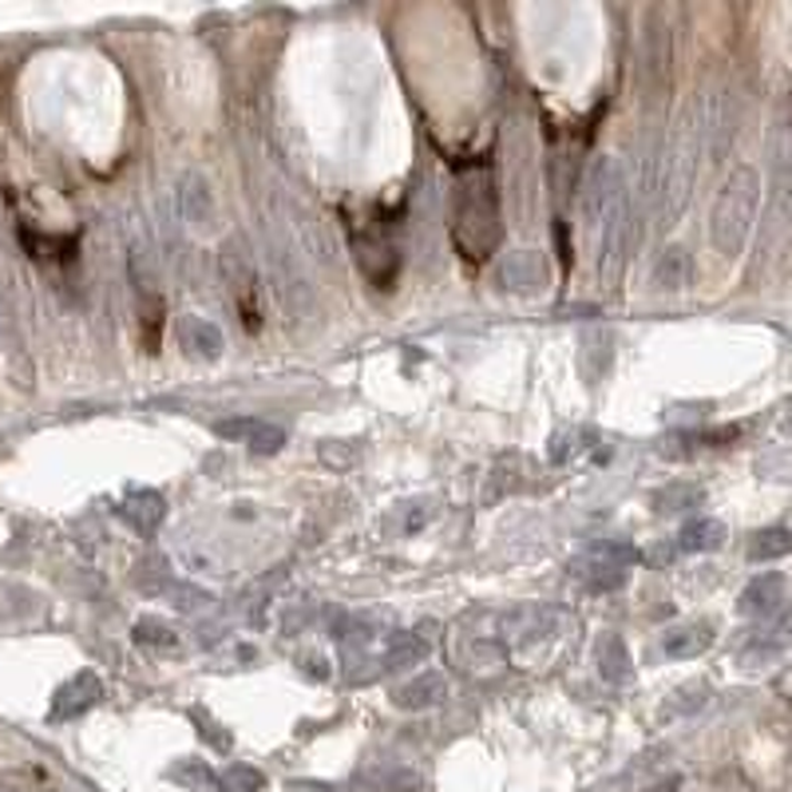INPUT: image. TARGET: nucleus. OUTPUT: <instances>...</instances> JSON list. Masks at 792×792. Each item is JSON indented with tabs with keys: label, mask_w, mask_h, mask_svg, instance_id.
<instances>
[{
	"label": "nucleus",
	"mask_w": 792,
	"mask_h": 792,
	"mask_svg": "<svg viewBox=\"0 0 792 792\" xmlns=\"http://www.w3.org/2000/svg\"><path fill=\"white\" fill-rule=\"evenodd\" d=\"M136 642L139 646H151V650H174L179 646V634H174L163 619H143V622H136Z\"/></svg>",
	"instance_id": "5701e85b"
},
{
	"label": "nucleus",
	"mask_w": 792,
	"mask_h": 792,
	"mask_svg": "<svg viewBox=\"0 0 792 792\" xmlns=\"http://www.w3.org/2000/svg\"><path fill=\"white\" fill-rule=\"evenodd\" d=\"M690 285V250L685 247H665L654 262V290L678 293Z\"/></svg>",
	"instance_id": "a211bd4d"
},
{
	"label": "nucleus",
	"mask_w": 792,
	"mask_h": 792,
	"mask_svg": "<svg viewBox=\"0 0 792 792\" xmlns=\"http://www.w3.org/2000/svg\"><path fill=\"white\" fill-rule=\"evenodd\" d=\"M265 776L258 773L254 765H230L227 773H222V789L227 792H262Z\"/></svg>",
	"instance_id": "b1692460"
},
{
	"label": "nucleus",
	"mask_w": 792,
	"mask_h": 792,
	"mask_svg": "<svg viewBox=\"0 0 792 792\" xmlns=\"http://www.w3.org/2000/svg\"><path fill=\"white\" fill-rule=\"evenodd\" d=\"M579 440H587V432L583 429H567V432H555L551 437V448H547V455H551V464H567L574 452H579Z\"/></svg>",
	"instance_id": "cd10ccee"
},
{
	"label": "nucleus",
	"mask_w": 792,
	"mask_h": 792,
	"mask_svg": "<svg viewBox=\"0 0 792 792\" xmlns=\"http://www.w3.org/2000/svg\"><path fill=\"white\" fill-rule=\"evenodd\" d=\"M455 247L464 250L472 262L492 258L500 247L503 227H500V199H495L492 174L475 167L460 179L455 187Z\"/></svg>",
	"instance_id": "f03ea898"
},
{
	"label": "nucleus",
	"mask_w": 792,
	"mask_h": 792,
	"mask_svg": "<svg viewBox=\"0 0 792 792\" xmlns=\"http://www.w3.org/2000/svg\"><path fill=\"white\" fill-rule=\"evenodd\" d=\"M100 678L91 674V670H83V674H76L72 682H64L60 690H56L52 698V718L56 721H68V718H80L83 710H91V705L100 702Z\"/></svg>",
	"instance_id": "9b49d317"
},
{
	"label": "nucleus",
	"mask_w": 792,
	"mask_h": 792,
	"mask_svg": "<svg viewBox=\"0 0 792 792\" xmlns=\"http://www.w3.org/2000/svg\"><path fill=\"white\" fill-rule=\"evenodd\" d=\"M171 781L187 784V789H194V792L214 789V776H210V769H202L199 761H182V765H174L171 769Z\"/></svg>",
	"instance_id": "bb28decb"
},
{
	"label": "nucleus",
	"mask_w": 792,
	"mask_h": 792,
	"mask_svg": "<svg viewBox=\"0 0 792 792\" xmlns=\"http://www.w3.org/2000/svg\"><path fill=\"white\" fill-rule=\"evenodd\" d=\"M702 156H705V119H702V103H698V108L678 123L674 139H670V147H665V156H662V171H658V227L662 230H670L682 219Z\"/></svg>",
	"instance_id": "f257e3e1"
},
{
	"label": "nucleus",
	"mask_w": 792,
	"mask_h": 792,
	"mask_svg": "<svg viewBox=\"0 0 792 792\" xmlns=\"http://www.w3.org/2000/svg\"><path fill=\"white\" fill-rule=\"evenodd\" d=\"M123 520H128L139 535H156L159 523L167 520V500L159 492H151V488H136V492H128V500H123Z\"/></svg>",
	"instance_id": "2eb2a0df"
},
{
	"label": "nucleus",
	"mask_w": 792,
	"mask_h": 792,
	"mask_svg": "<svg viewBox=\"0 0 792 792\" xmlns=\"http://www.w3.org/2000/svg\"><path fill=\"white\" fill-rule=\"evenodd\" d=\"M404 520H401V531H409V535H417V531H424L432 520H437V500H417V503H404Z\"/></svg>",
	"instance_id": "a878e982"
},
{
	"label": "nucleus",
	"mask_w": 792,
	"mask_h": 792,
	"mask_svg": "<svg viewBox=\"0 0 792 792\" xmlns=\"http://www.w3.org/2000/svg\"><path fill=\"white\" fill-rule=\"evenodd\" d=\"M448 698V678L429 670V674H417L412 682H404L401 690L392 693V705L404 713H420V710H432Z\"/></svg>",
	"instance_id": "ddd939ff"
},
{
	"label": "nucleus",
	"mask_w": 792,
	"mask_h": 792,
	"mask_svg": "<svg viewBox=\"0 0 792 792\" xmlns=\"http://www.w3.org/2000/svg\"><path fill=\"white\" fill-rule=\"evenodd\" d=\"M167 587H171V571H163V563H159V559H151V563L139 567V591L163 594Z\"/></svg>",
	"instance_id": "c756f323"
},
{
	"label": "nucleus",
	"mask_w": 792,
	"mask_h": 792,
	"mask_svg": "<svg viewBox=\"0 0 792 792\" xmlns=\"http://www.w3.org/2000/svg\"><path fill=\"white\" fill-rule=\"evenodd\" d=\"M179 214L191 230H210L214 227V191H210L207 174L187 171L179 179Z\"/></svg>",
	"instance_id": "1a4fd4ad"
},
{
	"label": "nucleus",
	"mask_w": 792,
	"mask_h": 792,
	"mask_svg": "<svg viewBox=\"0 0 792 792\" xmlns=\"http://www.w3.org/2000/svg\"><path fill=\"white\" fill-rule=\"evenodd\" d=\"M429 658V638L424 634H397L392 638L389 654H384V665L389 670H409V665H420Z\"/></svg>",
	"instance_id": "4be33fe9"
},
{
	"label": "nucleus",
	"mask_w": 792,
	"mask_h": 792,
	"mask_svg": "<svg viewBox=\"0 0 792 792\" xmlns=\"http://www.w3.org/2000/svg\"><path fill=\"white\" fill-rule=\"evenodd\" d=\"M784 432H792V409H789V417H784Z\"/></svg>",
	"instance_id": "473e14b6"
},
{
	"label": "nucleus",
	"mask_w": 792,
	"mask_h": 792,
	"mask_svg": "<svg viewBox=\"0 0 792 792\" xmlns=\"http://www.w3.org/2000/svg\"><path fill=\"white\" fill-rule=\"evenodd\" d=\"M547 278H551V270H547V258L539 254V250H508V254L500 258L503 290L539 293V290H547Z\"/></svg>",
	"instance_id": "0eeeda50"
},
{
	"label": "nucleus",
	"mask_w": 792,
	"mask_h": 792,
	"mask_svg": "<svg viewBox=\"0 0 792 792\" xmlns=\"http://www.w3.org/2000/svg\"><path fill=\"white\" fill-rule=\"evenodd\" d=\"M678 784H682V781H678V776H670V781L654 784V789H650V792H678Z\"/></svg>",
	"instance_id": "2f4dec72"
},
{
	"label": "nucleus",
	"mask_w": 792,
	"mask_h": 792,
	"mask_svg": "<svg viewBox=\"0 0 792 792\" xmlns=\"http://www.w3.org/2000/svg\"><path fill=\"white\" fill-rule=\"evenodd\" d=\"M583 214L602 238V270H611L619 262L622 230H626V182H622V171L611 156H602L594 163Z\"/></svg>",
	"instance_id": "20e7f679"
},
{
	"label": "nucleus",
	"mask_w": 792,
	"mask_h": 792,
	"mask_svg": "<svg viewBox=\"0 0 792 792\" xmlns=\"http://www.w3.org/2000/svg\"><path fill=\"white\" fill-rule=\"evenodd\" d=\"M634 563H638V551L626 539H602L587 555L574 559V574H579V583H583L587 591L602 594V591H619Z\"/></svg>",
	"instance_id": "39448f33"
},
{
	"label": "nucleus",
	"mask_w": 792,
	"mask_h": 792,
	"mask_svg": "<svg viewBox=\"0 0 792 792\" xmlns=\"http://www.w3.org/2000/svg\"><path fill=\"white\" fill-rule=\"evenodd\" d=\"M713 634H718V626H713L710 619H693V622H682V626L665 630V638H662V650H665V658H674V662H685V658H698V654H705V650L713 646Z\"/></svg>",
	"instance_id": "f8f14e48"
},
{
	"label": "nucleus",
	"mask_w": 792,
	"mask_h": 792,
	"mask_svg": "<svg viewBox=\"0 0 792 792\" xmlns=\"http://www.w3.org/2000/svg\"><path fill=\"white\" fill-rule=\"evenodd\" d=\"M555 626V614L543 611V606H523V611H511L508 614V634L515 642H528V638H543L551 634Z\"/></svg>",
	"instance_id": "412c9836"
},
{
	"label": "nucleus",
	"mask_w": 792,
	"mask_h": 792,
	"mask_svg": "<svg viewBox=\"0 0 792 792\" xmlns=\"http://www.w3.org/2000/svg\"><path fill=\"white\" fill-rule=\"evenodd\" d=\"M214 432L227 440H242L254 455H273V452H282V444H285V429H278V424H270V420H254V417L219 420Z\"/></svg>",
	"instance_id": "6e6552de"
},
{
	"label": "nucleus",
	"mask_w": 792,
	"mask_h": 792,
	"mask_svg": "<svg viewBox=\"0 0 792 792\" xmlns=\"http://www.w3.org/2000/svg\"><path fill=\"white\" fill-rule=\"evenodd\" d=\"M792 551V531L789 528H761L753 539H749L745 555L753 563H776Z\"/></svg>",
	"instance_id": "aec40b11"
},
{
	"label": "nucleus",
	"mask_w": 792,
	"mask_h": 792,
	"mask_svg": "<svg viewBox=\"0 0 792 792\" xmlns=\"http://www.w3.org/2000/svg\"><path fill=\"white\" fill-rule=\"evenodd\" d=\"M594 662H599V674L611 685H622L634 678V670H630V650L626 642H622V634H614V630H602L599 634V642H594Z\"/></svg>",
	"instance_id": "dca6fc26"
},
{
	"label": "nucleus",
	"mask_w": 792,
	"mask_h": 792,
	"mask_svg": "<svg viewBox=\"0 0 792 792\" xmlns=\"http://www.w3.org/2000/svg\"><path fill=\"white\" fill-rule=\"evenodd\" d=\"M373 784H381L384 792H397V789H420V776L412 773V769H377L373 776H369Z\"/></svg>",
	"instance_id": "c85d7f7f"
},
{
	"label": "nucleus",
	"mask_w": 792,
	"mask_h": 792,
	"mask_svg": "<svg viewBox=\"0 0 792 792\" xmlns=\"http://www.w3.org/2000/svg\"><path fill=\"white\" fill-rule=\"evenodd\" d=\"M174 333H179V345L187 349L191 357H199V361H219L222 349H227V338H222V329L214 325V321H207V318H194V313L179 318Z\"/></svg>",
	"instance_id": "9d476101"
},
{
	"label": "nucleus",
	"mask_w": 792,
	"mask_h": 792,
	"mask_svg": "<svg viewBox=\"0 0 792 792\" xmlns=\"http://www.w3.org/2000/svg\"><path fill=\"white\" fill-rule=\"evenodd\" d=\"M357 460H361V444H353V440H325V444H321V464L353 468Z\"/></svg>",
	"instance_id": "393cba45"
},
{
	"label": "nucleus",
	"mask_w": 792,
	"mask_h": 792,
	"mask_svg": "<svg viewBox=\"0 0 792 792\" xmlns=\"http://www.w3.org/2000/svg\"><path fill=\"white\" fill-rule=\"evenodd\" d=\"M725 535H729L725 523L702 515V520H690L682 528V535H678V551H685V555H710V551H718V547L725 543Z\"/></svg>",
	"instance_id": "f3484780"
},
{
	"label": "nucleus",
	"mask_w": 792,
	"mask_h": 792,
	"mask_svg": "<svg viewBox=\"0 0 792 792\" xmlns=\"http://www.w3.org/2000/svg\"><path fill=\"white\" fill-rule=\"evenodd\" d=\"M290 792H333V789L321 781H290Z\"/></svg>",
	"instance_id": "7c9ffc66"
},
{
	"label": "nucleus",
	"mask_w": 792,
	"mask_h": 792,
	"mask_svg": "<svg viewBox=\"0 0 792 792\" xmlns=\"http://www.w3.org/2000/svg\"><path fill=\"white\" fill-rule=\"evenodd\" d=\"M654 511H662V515H678V511H690V508H702L705 503V492L698 488V483H665V488H658L654 492Z\"/></svg>",
	"instance_id": "6ab92c4d"
},
{
	"label": "nucleus",
	"mask_w": 792,
	"mask_h": 792,
	"mask_svg": "<svg viewBox=\"0 0 792 792\" xmlns=\"http://www.w3.org/2000/svg\"><path fill=\"white\" fill-rule=\"evenodd\" d=\"M756 207H761V174L756 167H738L721 187L710 214V242L718 254L738 258L753 234Z\"/></svg>",
	"instance_id": "7ed1b4c3"
},
{
	"label": "nucleus",
	"mask_w": 792,
	"mask_h": 792,
	"mask_svg": "<svg viewBox=\"0 0 792 792\" xmlns=\"http://www.w3.org/2000/svg\"><path fill=\"white\" fill-rule=\"evenodd\" d=\"M219 270L222 278H227L230 293H234L238 310H247L250 325H258V273H254V258H250L247 242L242 238H230V242H222V254H219Z\"/></svg>",
	"instance_id": "423d86ee"
},
{
	"label": "nucleus",
	"mask_w": 792,
	"mask_h": 792,
	"mask_svg": "<svg viewBox=\"0 0 792 792\" xmlns=\"http://www.w3.org/2000/svg\"><path fill=\"white\" fill-rule=\"evenodd\" d=\"M784 602V579L781 574H756L753 583L741 591L738 611L749 614V619H769Z\"/></svg>",
	"instance_id": "4468645a"
}]
</instances>
